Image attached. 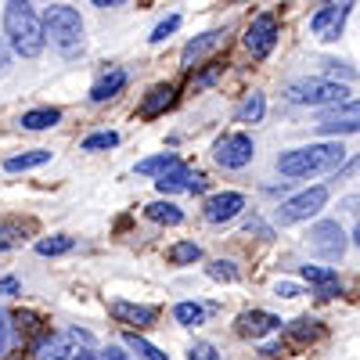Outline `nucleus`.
<instances>
[{
	"instance_id": "42",
	"label": "nucleus",
	"mask_w": 360,
	"mask_h": 360,
	"mask_svg": "<svg viewBox=\"0 0 360 360\" xmlns=\"http://www.w3.org/2000/svg\"><path fill=\"white\" fill-rule=\"evenodd\" d=\"M8 69V51H4V44H0V72Z\"/></svg>"
},
{
	"instance_id": "15",
	"label": "nucleus",
	"mask_w": 360,
	"mask_h": 360,
	"mask_svg": "<svg viewBox=\"0 0 360 360\" xmlns=\"http://www.w3.org/2000/svg\"><path fill=\"white\" fill-rule=\"evenodd\" d=\"M234 324H238V335H245V339H263V335H270V332H278V328H281V317L266 314V310H245Z\"/></svg>"
},
{
	"instance_id": "27",
	"label": "nucleus",
	"mask_w": 360,
	"mask_h": 360,
	"mask_svg": "<svg viewBox=\"0 0 360 360\" xmlns=\"http://www.w3.org/2000/svg\"><path fill=\"white\" fill-rule=\"evenodd\" d=\"M76 242L69 234H54V238H44V242H37V252L40 256H62V252H69Z\"/></svg>"
},
{
	"instance_id": "7",
	"label": "nucleus",
	"mask_w": 360,
	"mask_h": 360,
	"mask_svg": "<svg viewBox=\"0 0 360 360\" xmlns=\"http://www.w3.org/2000/svg\"><path fill=\"white\" fill-rule=\"evenodd\" d=\"M310 249L321 256V259H342L346 252V231L335 224V220H321L310 227Z\"/></svg>"
},
{
	"instance_id": "36",
	"label": "nucleus",
	"mask_w": 360,
	"mask_h": 360,
	"mask_svg": "<svg viewBox=\"0 0 360 360\" xmlns=\"http://www.w3.org/2000/svg\"><path fill=\"white\" fill-rule=\"evenodd\" d=\"M101 360H130V353H127V349H119V346H108Z\"/></svg>"
},
{
	"instance_id": "43",
	"label": "nucleus",
	"mask_w": 360,
	"mask_h": 360,
	"mask_svg": "<svg viewBox=\"0 0 360 360\" xmlns=\"http://www.w3.org/2000/svg\"><path fill=\"white\" fill-rule=\"evenodd\" d=\"M353 242H356V249H360V220H356V231H353Z\"/></svg>"
},
{
	"instance_id": "25",
	"label": "nucleus",
	"mask_w": 360,
	"mask_h": 360,
	"mask_svg": "<svg viewBox=\"0 0 360 360\" xmlns=\"http://www.w3.org/2000/svg\"><path fill=\"white\" fill-rule=\"evenodd\" d=\"M123 342H127V349H130V353H137L141 360H169L159 346H152L148 339H141L137 332H127V335H123Z\"/></svg>"
},
{
	"instance_id": "20",
	"label": "nucleus",
	"mask_w": 360,
	"mask_h": 360,
	"mask_svg": "<svg viewBox=\"0 0 360 360\" xmlns=\"http://www.w3.org/2000/svg\"><path fill=\"white\" fill-rule=\"evenodd\" d=\"M18 123H22V130H51V127L62 123V112L58 108H33V112H25Z\"/></svg>"
},
{
	"instance_id": "16",
	"label": "nucleus",
	"mask_w": 360,
	"mask_h": 360,
	"mask_svg": "<svg viewBox=\"0 0 360 360\" xmlns=\"http://www.w3.org/2000/svg\"><path fill=\"white\" fill-rule=\"evenodd\" d=\"M299 274H303L310 285H317V295L321 299H332V295H342V285L335 278V270H328V266H299Z\"/></svg>"
},
{
	"instance_id": "4",
	"label": "nucleus",
	"mask_w": 360,
	"mask_h": 360,
	"mask_svg": "<svg viewBox=\"0 0 360 360\" xmlns=\"http://www.w3.org/2000/svg\"><path fill=\"white\" fill-rule=\"evenodd\" d=\"M346 94L349 90L335 79H303V83H292L288 86V101L292 105H346Z\"/></svg>"
},
{
	"instance_id": "3",
	"label": "nucleus",
	"mask_w": 360,
	"mask_h": 360,
	"mask_svg": "<svg viewBox=\"0 0 360 360\" xmlns=\"http://www.w3.org/2000/svg\"><path fill=\"white\" fill-rule=\"evenodd\" d=\"M44 40H47L58 54H62V58H76V54L83 51V44H86L79 11L69 8V4L47 8V15H44Z\"/></svg>"
},
{
	"instance_id": "18",
	"label": "nucleus",
	"mask_w": 360,
	"mask_h": 360,
	"mask_svg": "<svg viewBox=\"0 0 360 360\" xmlns=\"http://www.w3.org/2000/svg\"><path fill=\"white\" fill-rule=\"evenodd\" d=\"M127 69H112V72H105L98 83H94V90H90V101H94V105H105V101H112L115 94H119V90H123L127 86Z\"/></svg>"
},
{
	"instance_id": "21",
	"label": "nucleus",
	"mask_w": 360,
	"mask_h": 360,
	"mask_svg": "<svg viewBox=\"0 0 360 360\" xmlns=\"http://www.w3.org/2000/svg\"><path fill=\"white\" fill-rule=\"evenodd\" d=\"M44 162H51V152H47V148H33V152L11 155V159L4 162V169H8V173H25V169H37V166H44Z\"/></svg>"
},
{
	"instance_id": "23",
	"label": "nucleus",
	"mask_w": 360,
	"mask_h": 360,
	"mask_svg": "<svg viewBox=\"0 0 360 360\" xmlns=\"http://www.w3.org/2000/svg\"><path fill=\"white\" fill-rule=\"evenodd\" d=\"M173 166H180V159H176L173 152H159V155H152V159H141V162H137V173H141V176H166Z\"/></svg>"
},
{
	"instance_id": "9",
	"label": "nucleus",
	"mask_w": 360,
	"mask_h": 360,
	"mask_svg": "<svg viewBox=\"0 0 360 360\" xmlns=\"http://www.w3.org/2000/svg\"><path fill=\"white\" fill-rule=\"evenodd\" d=\"M274 44H278V18L263 11V15H256L252 25L245 29V51H249L252 58H266L270 51H274Z\"/></svg>"
},
{
	"instance_id": "5",
	"label": "nucleus",
	"mask_w": 360,
	"mask_h": 360,
	"mask_svg": "<svg viewBox=\"0 0 360 360\" xmlns=\"http://www.w3.org/2000/svg\"><path fill=\"white\" fill-rule=\"evenodd\" d=\"M324 202H328V188L317 184V188H310V191H303V195H295V198L281 202L278 224L288 227V224H299V220H310V217H317L321 209H324Z\"/></svg>"
},
{
	"instance_id": "40",
	"label": "nucleus",
	"mask_w": 360,
	"mask_h": 360,
	"mask_svg": "<svg viewBox=\"0 0 360 360\" xmlns=\"http://www.w3.org/2000/svg\"><path fill=\"white\" fill-rule=\"evenodd\" d=\"M356 169H360V159H353L349 166H342V169H339V176H349V173H356Z\"/></svg>"
},
{
	"instance_id": "11",
	"label": "nucleus",
	"mask_w": 360,
	"mask_h": 360,
	"mask_svg": "<svg viewBox=\"0 0 360 360\" xmlns=\"http://www.w3.org/2000/svg\"><path fill=\"white\" fill-rule=\"evenodd\" d=\"M155 188H159V195H176V191H191V195H195V191H205V176L180 162V166H173L166 176L155 180Z\"/></svg>"
},
{
	"instance_id": "37",
	"label": "nucleus",
	"mask_w": 360,
	"mask_h": 360,
	"mask_svg": "<svg viewBox=\"0 0 360 360\" xmlns=\"http://www.w3.org/2000/svg\"><path fill=\"white\" fill-rule=\"evenodd\" d=\"M217 76H220V65H213V69H209L205 76H198V79H195V86H209V83H213Z\"/></svg>"
},
{
	"instance_id": "33",
	"label": "nucleus",
	"mask_w": 360,
	"mask_h": 360,
	"mask_svg": "<svg viewBox=\"0 0 360 360\" xmlns=\"http://www.w3.org/2000/svg\"><path fill=\"white\" fill-rule=\"evenodd\" d=\"M176 25H180V15H169L166 22H159V25H155V33H152V44H162L169 33H176Z\"/></svg>"
},
{
	"instance_id": "2",
	"label": "nucleus",
	"mask_w": 360,
	"mask_h": 360,
	"mask_svg": "<svg viewBox=\"0 0 360 360\" xmlns=\"http://www.w3.org/2000/svg\"><path fill=\"white\" fill-rule=\"evenodd\" d=\"M4 29H8V40L11 47L22 54V58H37L44 51V18L37 15L33 4H18V0H11V4L4 8Z\"/></svg>"
},
{
	"instance_id": "8",
	"label": "nucleus",
	"mask_w": 360,
	"mask_h": 360,
	"mask_svg": "<svg viewBox=\"0 0 360 360\" xmlns=\"http://www.w3.org/2000/svg\"><path fill=\"white\" fill-rule=\"evenodd\" d=\"M317 130H321L324 137L356 134V130H360V101H346V105L328 108V112L317 119Z\"/></svg>"
},
{
	"instance_id": "34",
	"label": "nucleus",
	"mask_w": 360,
	"mask_h": 360,
	"mask_svg": "<svg viewBox=\"0 0 360 360\" xmlns=\"http://www.w3.org/2000/svg\"><path fill=\"white\" fill-rule=\"evenodd\" d=\"M18 292H22L18 278H0V295H18Z\"/></svg>"
},
{
	"instance_id": "41",
	"label": "nucleus",
	"mask_w": 360,
	"mask_h": 360,
	"mask_svg": "<svg viewBox=\"0 0 360 360\" xmlns=\"http://www.w3.org/2000/svg\"><path fill=\"white\" fill-rule=\"evenodd\" d=\"M8 245H11V234H8L4 227H0V249H8Z\"/></svg>"
},
{
	"instance_id": "14",
	"label": "nucleus",
	"mask_w": 360,
	"mask_h": 360,
	"mask_svg": "<svg viewBox=\"0 0 360 360\" xmlns=\"http://www.w3.org/2000/svg\"><path fill=\"white\" fill-rule=\"evenodd\" d=\"M245 209V195H238V191H220L205 202V220L209 224H227L234 220L238 213Z\"/></svg>"
},
{
	"instance_id": "26",
	"label": "nucleus",
	"mask_w": 360,
	"mask_h": 360,
	"mask_svg": "<svg viewBox=\"0 0 360 360\" xmlns=\"http://www.w3.org/2000/svg\"><path fill=\"white\" fill-rule=\"evenodd\" d=\"M288 335H292L295 342H314V339L324 335V328H321L317 321H310V317H299V321L288 328Z\"/></svg>"
},
{
	"instance_id": "31",
	"label": "nucleus",
	"mask_w": 360,
	"mask_h": 360,
	"mask_svg": "<svg viewBox=\"0 0 360 360\" xmlns=\"http://www.w3.org/2000/svg\"><path fill=\"white\" fill-rule=\"evenodd\" d=\"M209 278L213 281H238V266L231 259H217V263H209Z\"/></svg>"
},
{
	"instance_id": "24",
	"label": "nucleus",
	"mask_w": 360,
	"mask_h": 360,
	"mask_svg": "<svg viewBox=\"0 0 360 360\" xmlns=\"http://www.w3.org/2000/svg\"><path fill=\"white\" fill-rule=\"evenodd\" d=\"M263 112H266V98L259 94V90H252V94H249L242 105H238L234 119H238V123H259Z\"/></svg>"
},
{
	"instance_id": "28",
	"label": "nucleus",
	"mask_w": 360,
	"mask_h": 360,
	"mask_svg": "<svg viewBox=\"0 0 360 360\" xmlns=\"http://www.w3.org/2000/svg\"><path fill=\"white\" fill-rule=\"evenodd\" d=\"M173 317H176L180 324L195 328V324H202V317H205V307H198V303H176V307H173Z\"/></svg>"
},
{
	"instance_id": "30",
	"label": "nucleus",
	"mask_w": 360,
	"mask_h": 360,
	"mask_svg": "<svg viewBox=\"0 0 360 360\" xmlns=\"http://www.w3.org/2000/svg\"><path fill=\"white\" fill-rule=\"evenodd\" d=\"M115 144H119V134L101 130V134H90V137L83 141V152H105V148H115Z\"/></svg>"
},
{
	"instance_id": "35",
	"label": "nucleus",
	"mask_w": 360,
	"mask_h": 360,
	"mask_svg": "<svg viewBox=\"0 0 360 360\" xmlns=\"http://www.w3.org/2000/svg\"><path fill=\"white\" fill-rule=\"evenodd\" d=\"M278 295H285V299H295L299 295V285H292V281H278V288H274Z\"/></svg>"
},
{
	"instance_id": "38",
	"label": "nucleus",
	"mask_w": 360,
	"mask_h": 360,
	"mask_svg": "<svg viewBox=\"0 0 360 360\" xmlns=\"http://www.w3.org/2000/svg\"><path fill=\"white\" fill-rule=\"evenodd\" d=\"M4 346H8V317L0 314V353H4Z\"/></svg>"
},
{
	"instance_id": "1",
	"label": "nucleus",
	"mask_w": 360,
	"mask_h": 360,
	"mask_svg": "<svg viewBox=\"0 0 360 360\" xmlns=\"http://www.w3.org/2000/svg\"><path fill=\"white\" fill-rule=\"evenodd\" d=\"M346 162V148L342 141H321L307 148H292V152L278 155V169L285 176H314V173H332L342 169Z\"/></svg>"
},
{
	"instance_id": "6",
	"label": "nucleus",
	"mask_w": 360,
	"mask_h": 360,
	"mask_svg": "<svg viewBox=\"0 0 360 360\" xmlns=\"http://www.w3.org/2000/svg\"><path fill=\"white\" fill-rule=\"evenodd\" d=\"M213 155H217V162H220L224 169H242V166L252 162L256 144H252L249 134H224V137L217 141V148H213Z\"/></svg>"
},
{
	"instance_id": "19",
	"label": "nucleus",
	"mask_w": 360,
	"mask_h": 360,
	"mask_svg": "<svg viewBox=\"0 0 360 360\" xmlns=\"http://www.w3.org/2000/svg\"><path fill=\"white\" fill-rule=\"evenodd\" d=\"M220 40H224V33H217V29H213V33H202L198 40L184 44V51H180V65H184V69H191V65L198 62V58H202L209 47H217Z\"/></svg>"
},
{
	"instance_id": "10",
	"label": "nucleus",
	"mask_w": 360,
	"mask_h": 360,
	"mask_svg": "<svg viewBox=\"0 0 360 360\" xmlns=\"http://www.w3.org/2000/svg\"><path fill=\"white\" fill-rule=\"evenodd\" d=\"M76 342H90V335L86 332H58V335L37 342L33 353H37V360H69L76 353Z\"/></svg>"
},
{
	"instance_id": "32",
	"label": "nucleus",
	"mask_w": 360,
	"mask_h": 360,
	"mask_svg": "<svg viewBox=\"0 0 360 360\" xmlns=\"http://www.w3.org/2000/svg\"><path fill=\"white\" fill-rule=\"evenodd\" d=\"M188 360H220V353H217L213 342H195V346L188 349Z\"/></svg>"
},
{
	"instance_id": "22",
	"label": "nucleus",
	"mask_w": 360,
	"mask_h": 360,
	"mask_svg": "<svg viewBox=\"0 0 360 360\" xmlns=\"http://www.w3.org/2000/svg\"><path fill=\"white\" fill-rule=\"evenodd\" d=\"M144 217L155 220V224H166V227L184 224V213H180V205H173V202H152V205H144Z\"/></svg>"
},
{
	"instance_id": "29",
	"label": "nucleus",
	"mask_w": 360,
	"mask_h": 360,
	"mask_svg": "<svg viewBox=\"0 0 360 360\" xmlns=\"http://www.w3.org/2000/svg\"><path fill=\"white\" fill-rule=\"evenodd\" d=\"M195 259H202V245L195 242H176L169 249V263H195Z\"/></svg>"
},
{
	"instance_id": "12",
	"label": "nucleus",
	"mask_w": 360,
	"mask_h": 360,
	"mask_svg": "<svg viewBox=\"0 0 360 360\" xmlns=\"http://www.w3.org/2000/svg\"><path fill=\"white\" fill-rule=\"evenodd\" d=\"M349 8H353V4H324V8L310 18V29H314L321 40H335V37L342 33L346 18H349Z\"/></svg>"
},
{
	"instance_id": "17",
	"label": "nucleus",
	"mask_w": 360,
	"mask_h": 360,
	"mask_svg": "<svg viewBox=\"0 0 360 360\" xmlns=\"http://www.w3.org/2000/svg\"><path fill=\"white\" fill-rule=\"evenodd\" d=\"M173 101H176V86H173V83H159V86L148 90V98H144V105H141V115H144V119H155V115H162Z\"/></svg>"
},
{
	"instance_id": "13",
	"label": "nucleus",
	"mask_w": 360,
	"mask_h": 360,
	"mask_svg": "<svg viewBox=\"0 0 360 360\" xmlns=\"http://www.w3.org/2000/svg\"><path fill=\"white\" fill-rule=\"evenodd\" d=\"M108 314L119 321V324H130V328H148V324H155L159 310L155 307H148V303H127V299H115V303L108 307Z\"/></svg>"
},
{
	"instance_id": "39",
	"label": "nucleus",
	"mask_w": 360,
	"mask_h": 360,
	"mask_svg": "<svg viewBox=\"0 0 360 360\" xmlns=\"http://www.w3.org/2000/svg\"><path fill=\"white\" fill-rule=\"evenodd\" d=\"M69 360H98V356H94V353H90V349H76V353H72Z\"/></svg>"
}]
</instances>
